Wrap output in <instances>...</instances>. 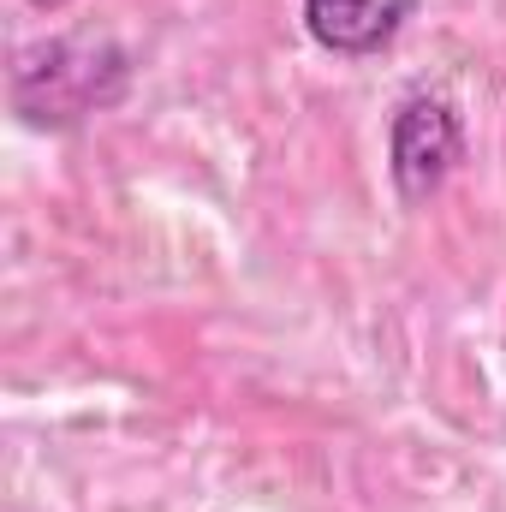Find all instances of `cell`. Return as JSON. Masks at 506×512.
Instances as JSON below:
<instances>
[{
    "label": "cell",
    "mask_w": 506,
    "mask_h": 512,
    "mask_svg": "<svg viewBox=\"0 0 506 512\" xmlns=\"http://www.w3.org/2000/svg\"><path fill=\"white\" fill-rule=\"evenodd\" d=\"M120 90H126V54L114 42H84V36L30 48L12 78L18 114L30 126H72V120L108 108Z\"/></svg>",
    "instance_id": "obj_1"
},
{
    "label": "cell",
    "mask_w": 506,
    "mask_h": 512,
    "mask_svg": "<svg viewBox=\"0 0 506 512\" xmlns=\"http://www.w3.org/2000/svg\"><path fill=\"white\" fill-rule=\"evenodd\" d=\"M465 161V120L447 96H405L387 126V173L399 203H429Z\"/></svg>",
    "instance_id": "obj_2"
},
{
    "label": "cell",
    "mask_w": 506,
    "mask_h": 512,
    "mask_svg": "<svg viewBox=\"0 0 506 512\" xmlns=\"http://www.w3.org/2000/svg\"><path fill=\"white\" fill-rule=\"evenodd\" d=\"M411 6L417 0H304V30L316 48L358 60V54H381L405 30Z\"/></svg>",
    "instance_id": "obj_3"
},
{
    "label": "cell",
    "mask_w": 506,
    "mask_h": 512,
    "mask_svg": "<svg viewBox=\"0 0 506 512\" xmlns=\"http://www.w3.org/2000/svg\"><path fill=\"white\" fill-rule=\"evenodd\" d=\"M30 6H42V12H48V6H66V0H30Z\"/></svg>",
    "instance_id": "obj_4"
}]
</instances>
